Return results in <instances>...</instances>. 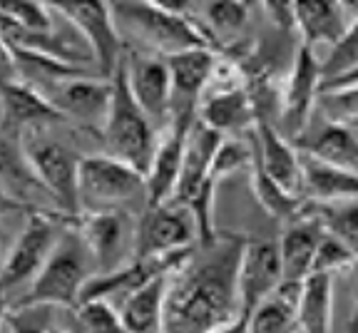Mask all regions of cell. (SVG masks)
I'll return each instance as SVG.
<instances>
[{"label": "cell", "mask_w": 358, "mask_h": 333, "mask_svg": "<svg viewBox=\"0 0 358 333\" xmlns=\"http://www.w3.org/2000/svg\"><path fill=\"white\" fill-rule=\"evenodd\" d=\"M246 234L217 232L169 276L164 333H212L241 318L239 264Z\"/></svg>", "instance_id": "cell-1"}, {"label": "cell", "mask_w": 358, "mask_h": 333, "mask_svg": "<svg viewBox=\"0 0 358 333\" xmlns=\"http://www.w3.org/2000/svg\"><path fill=\"white\" fill-rule=\"evenodd\" d=\"M112 10L120 33L137 38L155 55L214 48L192 17V3H112Z\"/></svg>", "instance_id": "cell-2"}, {"label": "cell", "mask_w": 358, "mask_h": 333, "mask_svg": "<svg viewBox=\"0 0 358 333\" xmlns=\"http://www.w3.org/2000/svg\"><path fill=\"white\" fill-rule=\"evenodd\" d=\"M110 83L112 100L100 132L105 155L115 157V160L134 166L137 172L147 174L152 160H155L162 129L152 122L150 115L140 107V102L134 100L127 83V73H124V57Z\"/></svg>", "instance_id": "cell-3"}, {"label": "cell", "mask_w": 358, "mask_h": 333, "mask_svg": "<svg viewBox=\"0 0 358 333\" xmlns=\"http://www.w3.org/2000/svg\"><path fill=\"white\" fill-rule=\"evenodd\" d=\"M97 274L95 259L90 251L87 241L83 239V234L78 232L75 222L65 229L62 239L57 241L55 251L38 274L30 289L15 299L6 309H15V306H55V309H75L80 304L85 286L90 278Z\"/></svg>", "instance_id": "cell-4"}, {"label": "cell", "mask_w": 358, "mask_h": 333, "mask_svg": "<svg viewBox=\"0 0 358 333\" xmlns=\"http://www.w3.org/2000/svg\"><path fill=\"white\" fill-rule=\"evenodd\" d=\"M73 224V219L62 217L57 211L33 209L28 211L25 224L17 232L15 241L8 249L6 264H3V291H6V304L13 301V294H25L30 283L38 278L48 259L55 251L57 241L62 239L65 229ZM17 296V299H20Z\"/></svg>", "instance_id": "cell-5"}, {"label": "cell", "mask_w": 358, "mask_h": 333, "mask_svg": "<svg viewBox=\"0 0 358 333\" xmlns=\"http://www.w3.org/2000/svg\"><path fill=\"white\" fill-rule=\"evenodd\" d=\"M147 209V182L145 174L134 166L115 160L110 155L83 157L80 166V206L85 211H112L127 209L134 214L137 206Z\"/></svg>", "instance_id": "cell-6"}, {"label": "cell", "mask_w": 358, "mask_h": 333, "mask_svg": "<svg viewBox=\"0 0 358 333\" xmlns=\"http://www.w3.org/2000/svg\"><path fill=\"white\" fill-rule=\"evenodd\" d=\"M22 152L28 157L33 172L38 174L52 201V209L67 219H78L83 214L80 206V166L83 155L65 142L48 137L45 129L22 137Z\"/></svg>", "instance_id": "cell-7"}, {"label": "cell", "mask_w": 358, "mask_h": 333, "mask_svg": "<svg viewBox=\"0 0 358 333\" xmlns=\"http://www.w3.org/2000/svg\"><path fill=\"white\" fill-rule=\"evenodd\" d=\"M75 227L87 241L97 274H110L137 261V227L140 214L127 209L85 211Z\"/></svg>", "instance_id": "cell-8"}, {"label": "cell", "mask_w": 358, "mask_h": 333, "mask_svg": "<svg viewBox=\"0 0 358 333\" xmlns=\"http://www.w3.org/2000/svg\"><path fill=\"white\" fill-rule=\"evenodd\" d=\"M324 92V62L321 55L299 45L279 97V132L296 142L311 122L313 107Z\"/></svg>", "instance_id": "cell-9"}, {"label": "cell", "mask_w": 358, "mask_h": 333, "mask_svg": "<svg viewBox=\"0 0 358 333\" xmlns=\"http://www.w3.org/2000/svg\"><path fill=\"white\" fill-rule=\"evenodd\" d=\"M199 244V224L194 211L179 201L147 206L137 227V261L162 259Z\"/></svg>", "instance_id": "cell-10"}, {"label": "cell", "mask_w": 358, "mask_h": 333, "mask_svg": "<svg viewBox=\"0 0 358 333\" xmlns=\"http://www.w3.org/2000/svg\"><path fill=\"white\" fill-rule=\"evenodd\" d=\"M55 8L73 22L78 33L90 45L97 65V78L112 80L115 70L124 57V40L115 20L112 3H95V0H80V3H55Z\"/></svg>", "instance_id": "cell-11"}, {"label": "cell", "mask_w": 358, "mask_h": 333, "mask_svg": "<svg viewBox=\"0 0 358 333\" xmlns=\"http://www.w3.org/2000/svg\"><path fill=\"white\" fill-rule=\"evenodd\" d=\"M124 73L134 100L150 115L157 127L167 129L172 122V75L167 57L155 52H124Z\"/></svg>", "instance_id": "cell-12"}, {"label": "cell", "mask_w": 358, "mask_h": 333, "mask_svg": "<svg viewBox=\"0 0 358 333\" xmlns=\"http://www.w3.org/2000/svg\"><path fill=\"white\" fill-rule=\"evenodd\" d=\"M45 97L55 105L62 120H70L90 132H102L112 100V83L92 75H78L57 83L45 92Z\"/></svg>", "instance_id": "cell-13"}, {"label": "cell", "mask_w": 358, "mask_h": 333, "mask_svg": "<svg viewBox=\"0 0 358 333\" xmlns=\"http://www.w3.org/2000/svg\"><path fill=\"white\" fill-rule=\"evenodd\" d=\"M281 283H284V271H281L279 239L249 236L239 264L241 313L249 316Z\"/></svg>", "instance_id": "cell-14"}, {"label": "cell", "mask_w": 358, "mask_h": 333, "mask_svg": "<svg viewBox=\"0 0 358 333\" xmlns=\"http://www.w3.org/2000/svg\"><path fill=\"white\" fill-rule=\"evenodd\" d=\"M196 120H172L169 127L159 137L155 160L145 174L147 182V206H159L174 199L185 166L187 142Z\"/></svg>", "instance_id": "cell-15"}, {"label": "cell", "mask_w": 358, "mask_h": 333, "mask_svg": "<svg viewBox=\"0 0 358 333\" xmlns=\"http://www.w3.org/2000/svg\"><path fill=\"white\" fill-rule=\"evenodd\" d=\"M217 57L214 48H196L167 57L172 75V120H196Z\"/></svg>", "instance_id": "cell-16"}, {"label": "cell", "mask_w": 358, "mask_h": 333, "mask_svg": "<svg viewBox=\"0 0 358 333\" xmlns=\"http://www.w3.org/2000/svg\"><path fill=\"white\" fill-rule=\"evenodd\" d=\"M196 120L222 137H246L259 125V112L249 87L209 90L199 102Z\"/></svg>", "instance_id": "cell-17"}, {"label": "cell", "mask_w": 358, "mask_h": 333, "mask_svg": "<svg viewBox=\"0 0 358 333\" xmlns=\"http://www.w3.org/2000/svg\"><path fill=\"white\" fill-rule=\"evenodd\" d=\"M358 15V3H331V0H313V3H296V35L303 48L319 55L321 48L331 50L353 17Z\"/></svg>", "instance_id": "cell-18"}, {"label": "cell", "mask_w": 358, "mask_h": 333, "mask_svg": "<svg viewBox=\"0 0 358 333\" xmlns=\"http://www.w3.org/2000/svg\"><path fill=\"white\" fill-rule=\"evenodd\" d=\"M55 122H62V115L43 92L25 83H3V134L6 137L22 139Z\"/></svg>", "instance_id": "cell-19"}, {"label": "cell", "mask_w": 358, "mask_h": 333, "mask_svg": "<svg viewBox=\"0 0 358 333\" xmlns=\"http://www.w3.org/2000/svg\"><path fill=\"white\" fill-rule=\"evenodd\" d=\"M252 139L264 172L286 192L303 197V164L296 145L286 139L274 122H259L252 132Z\"/></svg>", "instance_id": "cell-20"}, {"label": "cell", "mask_w": 358, "mask_h": 333, "mask_svg": "<svg viewBox=\"0 0 358 333\" xmlns=\"http://www.w3.org/2000/svg\"><path fill=\"white\" fill-rule=\"evenodd\" d=\"M324 227L311 214L306 204V211L301 217L281 227L279 236V254H281V271L286 283H303L313 274V259L324 239Z\"/></svg>", "instance_id": "cell-21"}, {"label": "cell", "mask_w": 358, "mask_h": 333, "mask_svg": "<svg viewBox=\"0 0 358 333\" xmlns=\"http://www.w3.org/2000/svg\"><path fill=\"white\" fill-rule=\"evenodd\" d=\"M294 145L301 155L358 174V129L351 125L324 120L316 129H306Z\"/></svg>", "instance_id": "cell-22"}, {"label": "cell", "mask_w": 358, "mask_h": 333, "mask_svg": "<svg viewBox=\"0 0 358 333\" xmlns=\"http://www.w3.org/2000/svg\"><path fill=\"white\" fill-rule=\"evenodd\" d=\"M222 142H224L222 134H217L214 129H209L207 125H201L196 120V125L192 127L189 142H187L185 166H182V177H179L177 194H174L172 201L192 206V201L199 197L204 184L209 182L214 155H217Z\"/></svg>", "instance_id": "cell-23"}, {"label": "cell", "mask_w": 358, "mask_h": 333, "mask_svg": "<svg viewBox=\"0 0 358 333\" xmlns=\"http://www.w3.org/2000/svg\"><path fill=\"white\" fill-rule=\"evenodd\" d=\"M169 276H155L134 291L117 311L127 333H164V304Z\"/></svg>", "instance_id": "cell-24"}, {"label": "cell", "mask_w": 358, "mask_h": 333, "mask_svg": "<svg viewBox=\"0 0 358 333\" xmlns=\"http://www.w3.org/2000/svg\"><path fill=\"white\" fill-rule=\"evenodd\" d=\"M303 164V199L313 204H331V201L356 199L358 197V174L326 164L301 155Z\"/></svg>", "instance_id": "cell-25"}, {"label": "cell", "mask_w": 358, "mask_h": 333, "mask_svg": "<svg viewBox=\"0 0 358 333\" xmlns=\"http://www.w3.org/2000/svg\"><path fill=\"white\" fill-rule=\"evenodd\" d=\"M303 283H281L274 294L246 316L249 333H299L296 309Z\"/></svg>", "instance_id": "cell-26"}, {"label": "cell", "mask_w": 358, "mask_h": 333, "mask_svg": "<svg viewBox=\"0 0 358 333\" xmlns=\"http://www.w3.org/2000/svg\"><path fill=\"white\" fill-rule=\"evenodd\" d=\"M334 326V276L311 274L301 286L296 309L299 333H331Z\"/></svg>", "instance_id": "cell-27"}, {"label": "cell", "mask_w": 358, "mask_h": 333, "mask_svg": "<svg viewBox=\"0 0 358 333\" xmlns=\"http://www.w3.org/2000/svg\"><path fill=\"white\" fill-rule=\"evenodd\" d=\"M249 184H252V194L257 199V204L274 222H279L281 227H286V224L299 219L306 211L308 199L291 194L284 187H279L274 179L264 172V166L257 160V152H254V164H252V172H249Z\"/></svg>", "instance_id": "cell-28"}, {"label": "cell", "mask_w": 358, "mask_h": 333, "mask_svg": "<svg viewBox=\"0 0 358 333\" xmlns=\"http://www.w3.org/2000/svg\"><path fill=\"white\" fill-rule=\"evenodd\" d=\"M249 3H192V17L196 20L209 40L217 38H236L249 20Z\"/></svg>", "instance_id": "cell-29"}, {"label": "cell", "mask_w": 358, "mask_h": 333, "mask_svg": "<svg viewBox=\"0 0 358 333\" xmlns=\"http://www.w3.org/2000/svg\"><path fill=\"white\" fill-rule=\"evenodd\" d=\"M311 214L321 222L326 234L346 244L358 259V197L356 199L331 201V204H313L308 201Z\"/></svg>", "instance_id": "cell-30"}, {"label": "cell", "mask_w": 358, "mask_h": 333, "mask_svg": "<svg viewBox=\"0 0 358 333\" xmlns=\"http://www.w3.org/2000/svg\"><path fill=\"white\" fill-rule=\"evenodd\" d=\"M70 318L73 333H127L117 309L100 299L80 301L75 309H70Z\"/></svg>", "instance_id": "cell-31"}, {"label": "cell", "mask_w": 358, "mask_h": 333, "mask_svg": "<svg viewBox=\"0 0 358 333\" xmlns=\"http://www.w3.org/2000/svg\"><path fill=\"white\" fill-rule=\"evenodd\" d=\"M0 20L10 22L25 33H48L55 28V8L52 3H3L0 6Z\"/></svg>", "instance_id": "cell-32"}, {"label": "cell", "mask_w": 358, "mask_h": 333, "mask_svg": "<svg viewBox=\"0 0 358 333\" xmlns=\"http://www.w3.org/2000/svg\"><path fill=\"white\" fill-rule=\"evenodd\" d=\"M60 311L55 306H15L6 311L8 333H52L60 323Z\"/></svg>", "instance_id": "cell-33"}, {"label": "cell", "mask_w": 358, "mask_h": 333, "mask_svg": "<svg viewBox=\"0 0 358 333\" xmlns=\"http://www.w3.org/2000/svg\"><path fill=\"white\" fill-rule=\"evenodd\" d=\"M321 62H324V83L356 70L358 67V15L353 17V22L348 25L346 33H343V38L321 57Z\"/></svg>", "instance_id": "cell-34"}, {"label": "cell", "mask_w": 358, "mask_h": 333, "mask_svg": "<svg viewBox=\"0 0 358 333\" xmlns=\"http://www.w3.org/2000/svg\"><path fill=\"white\" fill-rule=\"evenodd\" d=\"M358 259L346 244L331 236V234H324V239L319 244V251H316V259H313V274H326V276H338V274H348L356 271Z\"/></svg>", "instance_id": "cell-35"}, {"label": "cell", "mask_w": 358, "mask_h": 333, "mask_svg": "<svg viewBox=\"0 0 358 333\" xmlns=\"http://www.w3.org/2000/svg\"><path fill=\"white\" fill-rule=\"evenodd\" d=\"M319 110L329 122H341V125H358V85H348V87L338 90H326L319 97Z\"/></svg>", "instance_id": "cell-36"}, {"label": "cell", "mask_w": 358, "mask_h": 333, "mask_svg": "<svg viewBox=\"0 0 358 333\" xmlns=\"http://www.w3.org/2000/svg\"><path fill=\"white\" fill-rule=\"evenodd\" d=\"M268 13V20L279 30H294L296 33V3H266L262 6Z\"/></svg>", "instance_id": "cell-37"}, {"label": "cell", "mask_w": 358, "mask_h": 333, "mask_svg": "<svg viewBox=\"0 0 358 333\" xmlns=\"http://www.w3.org/2000/svg\"><path fill=\"white\" fill-rule=\"evenodd\" d=\"M353 309L351 316H348V333H358V267L353 271Z\"/></svg>", "instance_id": "cell-38"}, {"label": "cell", "mask_w": 358, "mask_h": 333, "mask_svg": "<svg viewBox=\"0 0 358 333\" xmlns=\"http://www.w3.org/2000/svg\"><path fill=\"white\" fill-rule=\"evenodd\" d=\"M348 85H358V67H356V70H351V73L341 75V78H336V80H329V83H324V92H326V90L348 87Z\"/></svg>", "instance_id": "cell-39"}, {"label": "cell", "mask_w": 358, "mask_h": 333, "mask_svg": "<svg viewBox=\"0 0 358 333\" xmlns=\"http://www.w3.org/2000/svg\"><path fill=\"white\" fill-rule=\"evenodd\" d=\"M212 333H249V326H246V316L236 318V321L227 323V326L217 328V331H212Z\"/></svg>", "instance_id": "cell-40"}, {"label": "cell", "mask_w": 358, "mask_h": 333, "mask_svg": "<svg viewBox=\"0 0 358 333\" xmlns=\"http://www.w3.org/2000/svg\"><path fill=\"white\" fill-rule=\"evenodd\" d=\"M52 333H73V331H70V326H62V323H57V326L52 328Z\"/></svg>", "instance_id": "cell-41"}, {"label": "cell", "mask_w": 358, "mask_h": 333, "mask_svg": "<svg viewBox=\"0 0 358 333\" xmlns=\"http://www.w3.org/2000/svg\"><path fill=\"white\" fill-rule=\"evenodd\" d=\"M356 129H358V125H356Z\"/></svg>", "instance_id": "cell-42"}]
</instances>
